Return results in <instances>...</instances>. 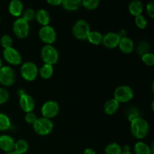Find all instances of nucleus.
Masks as SVG:
<instances>
[{
	"mask_svg": "<svg viewBox=\"0 0 154 154\" xmlns=\"http://www.w3.org/2000/svg\"><path fill=\"white\" fill-rule=\"evenodd\" d=\"M35 17V11L34 9L28 8L23 12L21 17L29 23V21L33 20Z\"/></svg>",
	"mask_w": 154,
	"mask_h": 154,
	"instance_id": "obj_30",
	"label": "nucleus"
},
{
	"mask_svg": "<svg viewBox=\"0 0 154 154\" xmlns=\"http://www.w3.org/2000/svg\"><path fill=\"white\" fill-rule=\"evenodd\" d=\"M134 152L135 154H153V146L150 147L143 141H138L134 145Z\"/></svg>",
	"mask_w": 154,
	"mask_h": 154,
	"instance_id": "obj_18",
	"label": "nucleus"
},
{
	"mask_svg": "<svg viewBox=\"0 0 154 154\" xmlns=\"http://www.w3.org/2000/svg\"><path fill=\"white\" fill-rule=\"evenodd\" d=\"M11 128V122L7 114L0 113V131L4 132Z\"/></svg>",
	"mask_w": 154,
	"mask_h": 154,
	"instance_id": "obj_25",
	"label": "nucleus"
},
{
	"mask_svg": "<svg viewBox=\"0 0 154 154\" xmlns=\"http://www.w3.org/2000/svg\"><path fill=\"white\" fill-rule=\"evenodd\" d=\"M141 60L144 64L148 66H153L154 65V55L153 53H147L141 56Z\"/></svg>",
	"mask_w": 154,
	"mask_h": 154,
	"instance_id": "obj_32",
	"label": "nucleus"
},
{
	"mask_svg": "<svg viewBox=\"0 0 154 154\" xmlns=\"http://www.w3.org/2000/svg\"><path fill=\"white\" fill-rule=\"evenodd\" d=\"M16 80L14 70L9 66H4L0 68V84L5 87L13 85Z\"/></svg>",
	"mask_w": 154,
	"mask_h": 154,
	"instance_id": "obj_8",
	"label": "nucleus"
},
{
	"mask_svg": "<svg viewBox=\"0 0 154 154\" xmlns=\"http://www.w3.org/2000/svg\"><path fill=\"white\" fill-rule=\"evenodd\" d=\"M103 35L99 31H90L87 36V40L90 44L94 45H99L102 42Z\"/></svg>",
	"mask_w": 154,
	"mask_h": 154,
	"instance_id": "obj_23",
	"label": "nucleus"
},
{
	"mask_svg": "<svg viewBox=\"0 0 154 154\" xmlns=\"http://www.w3.org/2000/svg\"><path fill=\"white\" fill-rule=\"evenodd\" d=\"M35 18L38 21V23L41 24L42 26H48L51 22V17H50L49 13L48 12V11L43 8L39 9L35 12Z\"/></svg>",
	"mask_w": 154,
	"mask_h": 154,
	"instance_id": "obj_17",
	"label": "nucleus"
},
{
	"mask_svg": "<svg viewBox=\"0 0 154 154\" xmlns=\"http://www.w3.org/2000/svg\"><path fill=\"white\" fill-rule=\"evenodd\" d=\"M121 154H132L131 152H122Z\"/></svg>",
	"mask_w": 154,
	"mask_h": 154,
	"instance_id": "obj_43",
	"label": "nucleus"
},
{
	"mask_svg": "<svg viewBox=\"0 0 154 154\" xmlns=\"http://www.w3.org/2000/svg\"><path fill=\"white\" fill-rule=\"evenodd\" d=\"M47 2L52 6H58L61 5L63 0H48Z\"/></svg>",
	"mask_w": 154,
	"mask_h": 154,
	"instance_id": "obj_37",
	"label": "nucleus"
},
{
	"mask_svg": "<svg viewBox=\"0 0 154 154\" xmlns=\"http://www.w3.org/2000/svg\"><path fill=\"white\" fill-rule=\"evenodd\" d=\"M122 152L121 146L115 142L110 143L105 148V154H121Z\"/></svg>",
	"mask_w": 154,
	"mask_h": 154,
	"instance_id": "obj_26",
	"label": "nucleus"
},
{
	"mask_svg": "<svg viewBox=\"0 0 154 154\" xmlns=\"http://www.w3.org/2000/svg\"><path fill=\"white\" fill-rule=\"evenodd\" d=\"M20 74L24 80L32 81L35 80L38 75V69L35 63L32 62H25L20 67Z\"/></svg>",
	"mask_w": 154,
	"mask_h": 154,
	"instance_id": "obj_6",
	"label": "nucleus"
},
{
	"mask_svg": "<svg viewBox=\"0 0 154 154\" xmlns=\"http://www.w3.org/2000/svg\"><path fill=\"white\" fill-rule=\"evenodd\" d=\"M29 24L22 17L17 18L13 23V32L19 38H26L29 34Z\"/></svg>",
	"mask_w": 154,
	"mask_h": 154,
	"instance_id": "obj_7",
	"label": "nucleus"
},
{
	"mask_svg": "<svg viewBox=\"0 0 154 154\" xmlns=\"http://www.w3.org/2000/svg\"><path fill=\"white\" fill-rule=\"evenodd\" d=\"M0 44H1L2 47L4 49L11 48L12 44H13L12 38L9 35H3L2 36L1 39H0Z\"/></svg>",
	"mask_w": 154,
	"mask_h": 154,
	"instance_id": "obj_29",
	"label": "nucleus"
},
{
	"mask_svg": "<svg viewBox=\"0 0 154 154\" xmlns=\"http://www.w3.org/2000/svg\"><path fill=\"white\" fill-rule=\"evenodd\" d=\"M129 11L133 16L137 17L141 15L144 10V5L140 0H133L131 2L128 6Z\"/></svg>",
	"mask_w": 154,
	"mask_h": 154,
	"instance_id": "obj_19",
	"label": "nucleus"
},
{
	"mask_svg": "<svg viewBox=\"0 0 154 154\" xmlns=\"http://www.w3.org/2000/svg\"><path fill=\"white\" fill-rule=\"evenodd\" d=\"M61 5L65 10L72 11L78 10L81 6H82V5L81 0H64Z\"/></svg>",
	"mask_w": 154,
	"mask_h": 154,
	"instance_id": "obj_21",
	"label": "nucleus"
},
{
	"mask_svg": "<svg viewBox=\"0 0 154 154\" xmlns=\"http://www.w3.org/2000/svg\"><path fill=\"white\" fill-rule=\"evenodd\" d=\"M38 73L44 79H49L54 74V67L51 65L44 64L38 70Z\"/></svg>",
	"mask_w": 154,
	"mask_h": 154,
	"instance_id": "obj_24",
	"label": "nucleus"
},
{
	"mask_svg": "<svg viewBox=\"0 0 154 154\" xmlns=\"http://www.w3.org/2000/svg\"><path fill=\"white\" fill-rule=\"evenodd\" d=\"M114 99L119 103H126L132 100L134 97V91L129 86H119L114 90Z\"/></svg>",
	"mask_w": 154,
	"mask_h": 154,
	"instance_id": "obj_5",
	"label": "nucleus"
},
{
	"mask_svg": "<svg viewBox=\"0 0 154 154\" xmlns=\"http://www.w3.org/2000/svg\"><path fill=\"white\" fill-rule=\"evenodd\" d=\"M33 129L38 135L45 136L52 132L54 129V123L50 119L42 117L38 118L37 120L33 124Z\"/></svg>",
	"mask_w": 154,
	"mask_h": 154,
	"instance_id": "obj_3",
	"label": "nucleus"
},
{
	"mask_svg": "<svg viewBox=\"0 0 154 154\" xmlns=\"http://www.w3.org/2000/svg\"><path fill=\"white\" fill-rule=\"evenodd\" d=\"M23 10V3L20 0H12L8 5L9 13L14 17H20Z\"/></svg>",
	"mask_w": 154,
	"mask_h": 154,
	"instance_id": "obj_16",
	"label": "nucleus"
},
{
	"mask_svg": "<svg viewBox=\"0 0 154 154\" xmlns=\"http://www.w3.org/2000/svg\"><path fill=\"white\" fill-rule=\"evenodd\" d=\"M4 154H19V153H16V152H14V150H13V151L8 152V153H5Z\"/></svg>",
	"mask_w": 154,
	"mask_h": 154,
	"instance_id": "obj_42",
	"label": "nucleus"
},
{
	"mask_svg": "<svg viewBox=\"0 0 154 154\" xmlns=\"http://www.w3.org/2000/svg\"><path fill=\"white\" fill-rule=\"evenodd\" d=\"M118 47L123 54H129L133 51L135 45H134V42L132 38H130L128 36H126V37L120 38Z\"/></svg>",
	"mask_w": 154,
	"mask_h": 154,
	"instance_id": "obj_15",
	"label": "nucleus"
},
{
	"mask_svg": "<svg viewBox=\"0 0 154 154\" xmlns=\"http://www.w3.org/2000/svg\"><path fill=\"white\" fill-rule=\"evenodd\" d=\"M117 34H118V35L120 36V38H124V37H126V36H127V33H126V31L125 29H120V31L117 32Z\"/></svg>",
	"mask_w": 154,
	"mask_h": 154,
	"instance_id": "obj_38",
	"label": "nucleus"
},
{
	"mask_svg": "<svg viewBox=\"0 0 154 154\" xmlns=\"http://www.w3.org/2000/svg\"><path fill=\"white\" fill-rule=\"evenodd\" d=\"M24 93H26L25 92H24V90H23V89H20V90H18L17 94H18V96H19V97L20 96H22V95H23Z\"/></svg>",
	"mask_w": 154,
	"mask_h": 154,
	"instance_id": "obj_41",
	"label": "nucleus"
},
{
	"mask_svg": "<svg viewBox=\"0 0 154 154\" xmlns=\"http://www.w3.org/2000/svg\"><path fill=\"white\" fill-rule=\"evenodd\" d=\"M39 38L46 45H52L57 40V32L50 25L42 26L38 31Z\"/></svg>",
	"mask_w": 154,
	"mask_h": 154,
	"instance_id": "obj_10",
	"label": "nucleus"
},
{
	"mask_svg": "<svg viewBox=\"0 0 154 154\" xmlns=\"http://www.w3.org/2000/svg\"><path fill=\"white\" fill-rule=\"evenodd\" d=\"M84 154H96V151L92 148H87L84 151Z\"/></svg>",
	"mask_w": 154,
	"mask_h": 154,
	"instance_id": "obj_39",
	"label": "nucleus"
},
{
	"mask_svg": "<svg viewBox=\"0 0 154 154\" xmlns=\"http://www.w3.org/2000/svg\"><path fill=\"white\" fill-rule=\"evenodd\" d=\"M9 98V93L6 89L0 87V105L5 103Z\"/></svg>",
	"mask_w": 154,
	"mask_h": 154,
	"instance_id": "obj_34",
	"label": "nucleus"
},
{
	"mask_svg": "<svg viewBox=\"0 0 154 154\" xmlns=\"http://www.w3.org/2000/svg\"><path fill=\"white\" fill-rule=\"evenodd\" d=\"M135 25H136L139 29H145L147 26V20H146V18L144 17L142 14L135 17Z\"/></svg>",
	"mask_w": 154,
	"mask_h": 154,
	"instance_id": "obj_31",
	"label": "nucleus"
},
{
	"mask_svg": "<svg viewBox=\"0 0 154 154\" xmlns=\"http://www.w3.org/2000/svg\"><path fill=\"white\" fill-rule=\"evenodd\" d=\"M2 66V59L0 58V68Z\"/></svg>",
	"mask_w": 154,
	"mask_h": 154,
	"instance_id": "obj_44",
	"label": "nucleus"
},
{
	"mask_svg": "<svg viewBox=\"0 0 154 154\" xmlns=\"http://www.w3.org/2000/svg\"><path fill=\"white\" fill-rule=\"evenodd\" d=\"M24 119H25V121L26 122V123L33 125L35 123V122L37 120L38 117L33 112H29L26 113Z\"/></svg>",
	"mask_w": 154,
	"mask_h": 154,
	"instance_id": "obj_35",
	"label": "nucleus"
},
{
	"mask_svg": "<svg viewBox=\"0 0 154 154\" xmlns=\"http://www.w3.org/2000/svg\"><path fill=\"white\" fill-rule=\"evenodd\" d=\"M90 31V24L85 20H79L72 27L73 35L78 40H86Z\"/></svg>",
	"mask_w": 154,
	"mask_h": 154,
	"instance_id": "obj_4",
	"label": "nucleus"
},
{
	"mask_svg": "<svg viewBox=\"0 0 154 154\" xmlns=\"http://www.w3.org/2000/svg\"><path fill=\"white\" fill-rule=\"evenodd\" d=\"M130 129L132 135L137 139L141 140L147 136L150 126L145 119L139 117L130 122Z\"/></svg>",
	"mask_w": 154,
	"mask_h": 154,
	"instance_id": "obj_1",
	"label": "nucleus"
},
{
	"mask_svg": "<svg viewBox=\"0 0 154 154\" xmlns=\"http://www.w3.org/2000/svg\"><path fill=\"white\" fill-rule=\"evenodd\" d=\"M0 23H1V17H0Z\"/></svg>",
	"mask_w": 154,
	"mask_h": 154,
	"instance_id": "obj_45",
	"label": "nucleus"
},
{
	"mask_svg": "<svg viewBox=\"0 0 154 154\" xmlns=\"http://www.w3.org/2000/svg\"><path fill=\"white\" fill-rule=\"evenodd\" d=\"M122 150L123 152H130V147L128 144H126L122 147Z\"/></svg>",
	"mask_w": 154,
	"mask_h": 154,
	"instance_id": "obj_40",
	"label": "nucleus"
},
{
	"mask_svg": "<svg viewBox=\"0 0 154 154\" xmlns=\"http://www.w3.org/2000/svg\"><path fill=\"white\" fill-rule=\"evenodd\" d=\"M150 45L146 41H142L139 43L138 46V53L139 55L143 56L144 54H147V53L150 52Z\"/></svg>",
	"mask_w": 154,
	"mask_h": 154,
	"instance_id": "obj_27",
	"label": "nucleus"
},
{
	"mask_svg": "<svg viewBox=\"0 0 154 154\" xmlns=\"http://www.w3.org/2000/svg\"><path fill=\"white\" fill-rule=\"evenodd\" d=\"M146 10H147V14L151 18H154V2H150L147 3L146 5Z\"/></svg>",
	"mask_w": 154,
	"mask_h": 154,
	"instance_id": "obj_36",
	"label": "nucleus"
},
{
	"mask_svg": "<svg viewBox=\"0 0 154 154\" xmlns=\"http://www.w3.org/2000/svg\"><path fill=\"white\" fill-rule=\"evenodd\" d=\"M120 38L118 35L117 32H110L106 33L105 35H103L102 38V42L104 46L108 49H114L118 47L119 43H120Z\"/></svg>",
	"mask_w": 154,
	"mask_h": 154,
	"instance_id": "obj_12",
	"label": "nucleus"
},
{
	"mask_svg": "<svg viewBox=\"0 0 154 154\" xmlns=\"http://www.w3.org/2000/svg\"><path fill=\"white\" fill-rule=\"evenodd\" d=\"M29 150V144L25 139H19L15 141L14 151L19 154H24Z\"/></svg>",
	"mask_w": 154,
	"mask_h": 154,
	"instance_id": "obj_22",
	"label": "nucleus"
},
{
	"mask_svg": "<svg viewBox=\"0 0 154 154\" xmlns=\"http://www.w3.org/2000/svg\"><path fill=\"white\" fill-rule=\"evenodd\" d=\"M15 141L8 135H0V149L5 153H8L14 150Z\"/></svg>",
	"mask_w": 154,
	"mask_h": 154,
	"instance_id": "obj_14",
	"label": "nucleus"
},
{
	"mask_svg": "<svg viewBox=\"0 0 154 154\" xmlns=\"http://www.w3.org/2000/svg\"><path fill=\"white\" fill-rule=\"evenodd\" d=\"M139 117V111H138V110L136 108H131L127 113V118L129 122H132L135 118Z\"/></svg>",
	"mask_w": 154,
	"mask_h": 154,
	"instance_id": "obj_33",
	"label": "nucleus"
},
{
	"mask_svg": "<svg viewBox=\"0 0 154 154\" xmlns=\"http://www.w3.org/2000/svg\"><path fill=\"white\" fill-rule=\"evenodd\" d=\"M41 57L45 64H56L59 60V52L57 48L51 45H46L41 51Z\"/></svg>",
	"mask_w": 154,
	"mask_h": 154,
	"instance_id": "obj_2",
	"label": "nucleus"
},
{
	"mask_svg": "<svg viewBox=\"0 0 154 154\" xmlns=\"http://www.w3.org/2000/svg\"><path fill=\"white\" fill-rule=\"evenodd\" d=\"M3 57L6 62L13 66H18L22 63V57L20 54L13 47L4 49Z\"/></svg>",
	"mask_w": 154,
	"mask_h": 154,
	"instance_id": "obj_11",
	"label": "nucleus"
},
{
	"mask_svg": "<svg viewBox=\"0 0 154 154\" xmlns=\"http://www.w3.org/2000/svg\"><path fill=\"white\" fill-rule=\"evenodd\" d=\"M120 107V103L116 99H111L107 101L104 105V111L108 115H112L115 114Z\"/></svg>",
	"mask_w": 154,
	"mask_h": 154,
	"instance_id": "obj_20",
	"label": "nucleus"
},
{
	"mask_svg": "<svg viewBox=\"0 0 154 154\" xmlns=\"http://www.w3.org/2000/svg\"><path fill=\"white\" fill-rule=\"evenodd\" d=\"M59 111H60V105L58 102L53 100L47 101L46 102H45L41 109L42 117L50 120L55 117L58 114Z\"/></svg>",
	"mask_w": 154,
	"mask_h": 154,
	"instance_id": "obj_9",
	"label": "nucleus"
},
{
	"mask_svg": "<svg viewBox=\"0 0 154 154\" xmlns=\"http://www.w3.org/2000/svg\"><path fill=\"white\" fill-rule=\"evenodd\" d=\"M81 5L88 10H94L99 6V0H83L81 1Z\"/></svg>",
	"mask_w": 154,
	"mask_h": 154,
	"instance_id": "obj_28",
	"label": "nucleus"
},
{
	"mask_svg": "<svg viewBox=\"0 0 154 154\" xmlns=\"http://www.w3.org/2000/svg\"><path fill=\"white\" fill-rule=\"evenodd\" d=\"M19 104L20 108L25 113L32 112L35 106L34 99L30 95L26 94V93H24L23 95L20 96Z\"/></svg>",
	"mask_w": 154,
	"mask_h": 154,
	"instance_id": "obj_13",
	"label": "nucleus"
}]
</instances>
